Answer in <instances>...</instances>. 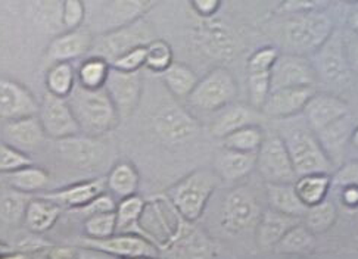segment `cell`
Here are the masks:
<instances>
[{
    "mask_svg": "<svg viewBox=\"0 0 358 259\" xmlns=\"http://www.w3.org/2000/svg\"><path fill=\"white\" fill-rule=\"evenodd\" d=\"M220 5L222 3L218 0H195V2H192V8L203 18H211L220 9Z\"/></svg>",
    "mask_w": 358,
    "mask_h": 259,
    "instance_id": "obj_50",
    "label": "cell"
},
{
    "mask_svg": "<svg viewBox=\"0 0 358 259\" xmlns=\"http://www.w3.org/2000/svg\"><path fill=\"white\" fill-rule=\"evenodd\" d=\"M257 168L267 184H295L298 175L279 133H268L257 152Z\"/></svg>",
    "mask_w": 358,
    "mask_h": 259,
    "instance_id": "obj_6",
    "label": "cell"
},
{
    "mask_svg": "<svg viewBox=\"0 0 358 259\" xmlns=\"http://www.w3.org/2000/svg\"><path fill=\"white\" fill-rule=\"evenodd\" d=\"M218 180V174L211 170L192 171L169 190L173 207L186 221H196L213 196Z\"/></svg>",
    "mask_w": 358,
    "mask_h": 259,
    "instance_id": "obj_4",
    "label": "cell"
},
{
    "mask_svg": "<svg viewBox=\"0 0 358 259\" xmlns=\"http://www.w3.org/2000/svg\"><path fill=\"white\" fill-rule=\"evenodd\" d=\"M317 93L314 87L280 89L270 91L263 106V114L274 119H291L304 112L310 99Z\"/></svg>",
    "mask_w": 358,
    "mask_h": 259,
    "instance_id": "obj_14",
    "label": "cell"
},
{
    "mask_svg": "<svg viewBox=\"0 0 358 259\" xmlns=\"http://www.w3.org/2000/svg\"><path fill=\"white\" fill-rule=\"evenodd\" d=\"M315 75L327 84L345 83L350 73L347 59V45L339 31H334L327 42L314 53L311 61Z\"/></svg>",
    "mask_w": 358,
    "mask_h": 259,
    "instance_id": "obj_7",
    "label": "cell"
},
{
    "mask_svg": "<svg viewBox=\"0 0 358 259\" xmlns=\"http://www.w3.org/2000/svg\"><path fill=\"white\" fill-rule=\"evenodd\" d=\"M66 101L73 109L80 130L87 135L105 134L118 124V112L105 89L87 90L76 86Z\"/></svg>",
    "mask_w": 358,
    "mask_h": 259,
    "instance_id": "obj_3",
    "label": "cell"
},
{
    "mask_svg": "<svg viewBox=\"0 0 358 259\" xmlns=\"http://www.w3.org/2000/svg\"><path fill=\"white\" fill-rule=\"evenodd\" d=\"M304 216L307 230H310L311 233H322V231L334 225L336 220V207L334 205V202L326 199L319 205L308 208Z\"/></svg>",
    "mask_w": 358,
    "mask_h": 259,
    "instance_id": "obj_36",
    "label": "cell"
},
{
    "mask_svg": "<svg viewBox=\"0 0 358 259\" xmlns=\"http://www.w3.org/2000/svg\"><path fill=\"white\" fill-rule=\"evenodd\" d=\"M295 192L307 209L326 200L329 188L332 186V175L313 174L299 177L295 182Z\"/></svg>",
    "mask_w": 358,
    "mask_h": 259,
    "instance_id": "obj_28",
    "label": "cell"
},
{
    "mask_svg": "<svg viewBox=\"0 0 358 259\" xmlns=\"http://www.w3.org/2000/svg\"><path fill=\"white\" fill-rule=\"evenodd\" d=\"M320 2H308V0H286L278 8V13H289V15H298V13H307L313 10H320Z\"/></svg>",
    "mask_w": 358,
    "mask_h": 259,
    "instance_id": "obj_49",
    "label": "cell"
},
{
    "mask_svg": "<svg viewBox=\"0 0 358 259\" xmlns=\"http://www.w3.org/2000/svg\"><path fill=\"white\" fill-rule=\"evenodd\" d=\"M30 165H33V161L29 155L17 151L6 143H0V172L10 174Z\"/></svg>",
    "mask_w": 358,
    "mask_h": 259,
    "instance_id": "obj_44",
    "label": "cell"
},
{
    "mask_svg": "<svg viewBox=\"0 0 358 259\" xmlns=\"http://www.w3.org/2000/svg\"><path fill=\"white\" fill-rule=\"evenodd\" d=\"M238 96V83L233 74L223 66L214 68L198 81L190 93L189 102L202 111H222L230 106Z\"/></svg>",
    "mask_w": 358,
    "mask_h": 259,
    "instance_id": "obj_5",
    "label": "cell"
},
{
    "mask_svg": "<svg viewBox=\"0 0 358 259\" xmlns=\"http://www.w3.org/2000/svg\"><path fill=\"white\" fill-rule=\"evenodd\" d=\"M34 18L48 31H59L62 25V2L41 0L34 3Z\"/></svg>",
    "mask_w": 358,
    "mask_h": 259,
    "instance_id": "obj_38",
    "label": "cell"
},
{
    "mask_svg": "<svg viewBox=\"0 0 358 259\" xmlns=\"http://www.w3.org/2000/svg\"><path fill=\"white\" fill-rule=\"evenodd\" d=\"M352 131H354V126H352L351 117L347 115L345 118L336 121L335 124L329 126L327 128L319 133H315V138H317V140L320 142L329 161L334 163L335 170L342 165L343 154H345V147L351 140Z\"/></svg>",
    "mask_w": 358,
    "mask_h": 259,
    "instance_id": "obj_21",
    "label": "cell"
},
{
    "mask_svg": "<svg viewBox=\"0 0 358 259\" xmlns=\"http://www.w3.org/2000/svg\"><path fill=\"white\" fill-rule=\"evenodd\" d=\"M154 5L155 2H150V0H113L105 5L102 21L99 24L101 30L111 33L141 21Z\"/></svg>",
    "mask_w": 358,
    "mask_h": 259,
    "instance_id": "obj_17",
    "label": "cell"
},
{
    "mask_svg": "<svg viewBox=\"0 0 358 259\" xmlns=\"http://www.w3.org/2000/svg\"><path fill=\"white\" fill-rule=\"evenodd\" d=\"M347 45V59H348V65L350 70L358 73V36H355V38H352L350 43Z\"/></svg>",
    "mask_w": 358,
    "mask_h": 259,
    "instance_id": "obj_51",
    "label": "cell"
},
{
    "mask_svg": "<svg viewBox=\"0 0 358 259\" xmlns=\"http://www.w3.org/2000/svg\"><path fill=\"white\" fill-rule=\"evenodd\" d=\"M351 142H352L355 146H358V128H354L352 135H351Z\"/></svg>",
    "mask_w": 358,
    "mask_h": 259,
    "instance_id": "obj_55",
    "label": "cell"
},
{
    "mask_svg": "<svg viewBox=\"0 0 358 259\" xmlns=\"http://www.w3.org/2000/svg\"><path fill=\"white\" fill-rule=\"evenodd\" d=\"M248 126H255V112L251 108L231 103L224 108L211 127V133L218 139H226L227 135Z\"/></svg>",
    "mask_w": 358,
    "mask_h": 259,
    "instance_id": "obj_24",
    "label": "cell"
},
{
    "mask_svg": "<svg viewBox=\"0 0 358 259\" xmlns=\"http://www.w3.org/2000/svg\"><path fill=\"white\" fill-rule=\"evenodd\" d=\"M145 212V200L141 196H130L121 199L115 209L117 216V230H124L133 225L142 214Z\"/></svg>",
    "mask_w": 358,
    "mask_h": 259,
    "instance_id": "obj_41",
    "label": "cell"
},
{
    "mask_svg": "<svg viewBox=\"0 0 358 259\" xmlns=\"http://www.w3.org/2000/svg\"><path fill=\"white\" fill-rule=\"evenodd\" d=\"M45 135L38 117L9 121L3 127V143L22 154L36 151L43 143Z\"/></svg>",
    "mask_w": 358,
    "mask_h": 259,
    "instance_id": "obj_19",
    "label": "cell"
},
{
    "mask_svg": "<svg viewBox=\"0 0 358 259\" xmlns=\"http://www.w3.org/2000/svg\"><path fill=\"white\" fill-rule=\"evenodd\" d=\"M150 71L165 73L173 65V50L164 40H154L146 46V64Z\"/></svg>",
    "mask_w": 358,
    "mask_h": 259,
    "instance_id": "obj_40",
    "label": "cell"
},
{
    "mask_svg": "<svg viewBox=\"0 0 358 259\" xmlns=\"http://www.w3.org/2000/svg\"><path fill=\"white\" fill-rule=\"evenodd\" d=\"M139 172L129 162H121L115 165L106 177V187L114 196L126 199L134 196L139 187Z\"/></svg>",
    "mask_w": 358,
    "mask_h": 259,
    "instance_id": "obj_30",
    "label": "cell"
},
{
    "mask_svg": "<svg viewBox=\"0 0 358 259\" xmlns=\"http://www.w3.org/2000/svg\"><path fill=\"white\" fill-rule=\"evenodd\" d=\"M261 211L257 196L248 187H236L230 190L223 203V225L236 233L255 221H259Z\"/></svg>",
    "mask_w": 358,
    "mask_h": 259,
    "instance_id": "obj_11",
    "label": "cell"
},
{
    "mask_svg": "<svg viewBox=\"0 0 358 259\" xmlns=\"http://www.w3.org/2000/svg\"><path fill=\"white\" fill-rule=\"evenodd\" d=\"M38 119L45 134L57 140L73 138L81 131L68 101L48 91L40 103Z\"/></svg>",
    "mask_w": 358,
    "mask_h": 259,
    "instance_id": "obj_8",
    "label": "cell"
},
{
    "mask_svg": "<svg viewBox=\"0 0 358 259\" xmlns=\"http://www.w3.org/2000/svg\"><path fill=\"white\" fill-rule=\"evenodd\" d=\"M266 139V133L259 126H248L223 139L226 151L241 154H257Z\"/></svg>",
    "mask_w": 358,
    "mask_h": 259,
    "instance_id": "obj_33",
    "label": "cell"
},
{
    "mask_svg": "<svg viewBox=\"0 0 358 259\" xmlns=\"http://www.w3.org/2000/svg\"><path fill=\"white\" fill-rule=\"evenodd\" d=\"M117 203L114 202V198L109 193H102L96 199H93L87 207L83 208V212L87 215H98V214H106V212H115Z\"/></svg>",
    "mask_w": 358,
    "mask_h": 259,
    "instance_id": "obj_48",
    "label": "cell"
},
{
    "mask_svg": "<svg viewBox=\"0 0 358 259\" xmlns=\"http://www.w3.org/2000/svg\"><path fill=\"white\" fill-rule=\"evenodd\" d=\"M40 105L31 93L15 81L0 80V118L15 121L37 117Z\"/></svg>",
    "mask_w": 358,
    "mask_h": 259,
    "instance_id": "obj_16",
    "label": "cell"
},
{
    "mask_svg": "<svg viewBox=\"0 0 358 259\" xmlns=\"http://www.w3.org/2000/svg\"><path fill=\"white\" fill-rule=\"evenodd\" d=\"M317 78L313 64L306 57L292 53H279L270 74L271 91L280 89L313 87Z\"/></svg>",
    "mask_w": 358,
    "mask_h": 259,
    "instance_id": "obj_10",
    "label": "cell"
},
{
    "mask_svg": "<svg viewBox=\"0 0 358 259\" xmlns=\"http://www.w3.org/2000/svg\"><path fill=\"white\" fill-rule=\"evenodd\" d=\"M266 187L270 209L295 218L306 215L307 208L299 200L294 184H267Z\"/></svg>",
    "mask_w": 358,
    "mask_h": 259,
    "instance_id": "obj_27",
    "label": "cell"
},
{
    "mask_svg": "<svg viewBox=\"0 0 358 259\" xmlns=\"http://www.w3.org/2000/svg\"><path fill=\"white\" fill-rule=\"evenodd\" d=\"M278 131L291 156L294 170L299 177L327 174L335 171L334 163L326 156L320 142L306 122H289Z\"/></svg>",
    "mask_w": 358,
    "mask_h": 259,
    "instance_id": "obj_1",
    "label": "cell"
},
{
    "mask_svg": "<svg viewBox=\"0 0 358 259\" xmlns=\"http://www.w3.org/2000/svg\"><path fill=\"white\" fill-rule=\"evenodd\" d=\"M257 168V154L226 151L217 161L218 177L227 182H239Z\"/></svg>",
    "mask_w": 358,
    "mask_h": 259,
    "instance_id": "obj_26",
    "label": "cell"
},
{
    "mask_svg": "<svg viewBox=\"0 0 358 259\" xmlns=\"http://www.w3.org/2000/svg\"><path fill=\"white\" fill-rule=\"evenodd\" d=\"M85 5L80 0H65L62 2V25L66 31L78 30L85 20Z\"/></svg>",
    "mask_w": 358,
    "mask_h": 259,
    "instance_id": "obj_46",
    "label": "cell"
},
{
    "mask_svg": "<svg viewBox=\"0 0 358 259\" xmlns=\"http://www.w3.org/2000/svg\"><path fill=\"white\" fill-rule=\"evenodd\" d=\"M77 74L71 62L55 64L46 75L48 93L62 99H68L76 89Z\"/></svg>",
    "mask_w": 358,
    "mask_h": 259,
    "instance_id": "obj_32",
    "label": "cell"
},
{
    "mask_svg": "<svg viewBox=\"0 0 358 259\" xmlns=\"http://www.w3.org/2000/svg\"><path fill=\"white\" fill-rule=\"evenodd\" d=\"M89 246L99 249L108 253L118 255L122 258H130V259H137V258H155L157 251L155 248L146 242L142 237H136V236H121V237H109L105 240H87L86 242Z\"/></svg>",
    "mask_w": 358,
    "mask_h": 259,
    "instance_id": "obj_23",
    "label": "cell"
},
{
    "mask_svg": "<svg viewBox=\"0 0 358 259\" xmlns=\"http://www.w3.org/2000/svg\"><path fill=\"white\" fill-rule=\"evenodd\" d=\"M152 42V30L141 20L124 29L102 34L99 42L96 43V50L99 53V58L114 62L121 54L137 47H145Z\"/></svg>",
    "mask_w": 358,
    "mask_h": 259,
    "instance_id": "obj_9",
    "label": "cell"
},
{
    "mask_svg": "<svg viewBox=\"0 0 358 259\" xmlns=\"http://www.w3.org/2000/svg\"><path fill=\"white\" fill-rule=\"evenodd\" d=\"M313 244V233L307 227L295 225L283 236V239L276 244L280 252H301L308 249Z\"/></svg>",
    "mask_w": 358,
    "mask_h": 259,
    "instance_id": "obj_43",
    "label": "cell"
},
{
    "mask_svg": "<svg viewBox=\"0 0 358 259\" xmlns=\"http://www.w3.org/2000/svg\"><path fill=\"white\" fill-rule=\"evenodd\" d=\"M85 230L87 236L93 240L109 239L117 230L115 212H106L89 216V220L85 224Z\"/></svg>",
    "mask_w": 358,
    "mask_h": 259,
    "instance_id": "obj_42",
    "label": "cell"
},
{
    "mask_svg": "<svg viewBox=\"0 0 358 259\" xmlns=\"http://www.w3.org/2000/svg\"><path fill=\"white\" fill-rule=\"evenodd\" d=\"M343 203L348 207H358V187H347L342 188L341 195Z\"/></svg>",
    "mask_w": 358,
    "mask_h": 259,
    "instance_id": "obj_52",
    "label": "cell"
},
{
    "mask_svg": "<svg viewBox=\"0 0 358 259\" xmlns=\"http://www.w3.org/2000/svg\"><path fill=\"white\" fill-rule=\"evenodd\" d=\"M154 126L159 138L177 145L187 142L198 133L196 119L178 105H164L154 118Z\"/></svg>",
    "mask_w": 358,
    "mask_h": 259,
    "instance_id": "obj_12",
    "label": "cell"
},
{
    "mask_svg": "<svg viewBox=\"0 0 358 259\" xmlns=\"http://www.w3.org/2000/svg\"><path fill=\"white\" fill-rule=\"evenodd\" d=\"M93 47L92 34L86 30H74L59 34L50 43L48 57L55 64L70 62L71 59L80 58Z\"/></svg>",
    "mask_w": 358,
    "mask_h": 259,
    "instance_id": "obj_22",
    "label": "cell"
},
{
    "mask_svg": "<svg viewBox=\"0 0 358 259\" xmlns=\"http://www.w3.org/2000/svg\"><path fill=\"white\" fill-rule=\"evenodd\" d=\"M30 200L31 199L25 193L15 192V190L3 195L0 198V218L9 224L21 221L22 216H25Z\"/></svg>",
    "mask_w": 358,
    "mask_h": 259,
    "instance_id": "obj_37",
    "label": "cell"
},
{
    "mask_svg": "<svg viewBox=\"0 0 358 259\" xmlns=\"http://www.w3.org/2000/svg\"><path fill=\"white\" fill-rule=\"evenodd\" d=\"M61 155L81 170H89L103 159L105 146L87 135H73V138L58 140Z\"/></svg>",
    "mask_w": 358,
    "mask_h": 259,
    "instance_id": "obj_18",
    "label": "cell"
},
{
    "mask_svg": "<svg viewBox=\"0 0 358 259\" xmlns=\"http://www.w3.org/2000/svg\"><path fill=\"white\" fill-rule=\"evenodd\" d=\"M50 259H73V251L65 248H57L50 252Z\"/></svg>",
    "mask_w": 358,
    "mask_h": 259,
    "instance_id": "obj_53",
    "label": "cell"
},
{
    "mask_svg": "<svg viewBox=\"0 0 358 259\" xmlns=\"http://www.w3.org/2000/svg\"><path fill=\"white\" fill-rule=\"evenodd\" d=\"M103 89L109 94V98H111L118 117L127 118L134 112V109L141 101V73H121L111 68V73L108 75Z\"/></svg>",
    "mask_w": 358,
    "mask_h": 259,
    "instance_id": "obj_13",
    "label": "cell"
},
{
    "mask_svg": "<svg viewBox=\"0 0 358 259\" xmlns=\"http://www.w3.org/2000/svg\"><path fill=\"white\" fill-rule=\"evenodd\" d=\"M145 64H146V46L137 47L121 54L120 58L111 62V68L121 73H141V68Z\"/></svg>",
    "mask_w": 358,
    "mask_h": 259,
    "instance_id": "obj_45",
    "label": "cell"
},
{
    "mask_svg": "<svg viewBox=\"0 0 358 259\" xmlns=\"http://www.w3.org/2000/svg\"><path fill=\"white\" fill-rule=\"evenodd\" d=\"M270 74L271 71L266 70H248V90H250V101L254 109H263L268 94L270 87Z\"/></svg>",
    "mask_w": 358,
    "mask_h": 259,
    "instance_id": "obj_39",
    "label": "cell"
},
{
    "mask_svg": "<svg viewBox=\"0 0 358 259\" xmlns=\"http://www.w3.org/2000/svg\"><path fill=\"white\" fill-rule=\"evenodd\" d=\"M109 73H111V64L108 61L99 57L89 58L81 62L77 71L78 86L87 90H101L105 87Z\"/></svg>",
    "mask_w": 358,
    "mask_h": 259,
    "instance_id": "obj_34",
    "label": "cell"
},
{
    "mask_svg": "<svg viewBox=\"0 0 358 259\" xmlns=\"http://www.w3.org/2000/svg\"><path fill=\"white\" fill-rule=\"evenodd\" d=\"M334 31V22L323 10L298 13L282 27V42L289 50L286 53L306 57L317 52Z\"/></svg>",
    "mask_w": 358,
    "mask_h": 259,
    "instance_id": "obj_2",
    "label": "cell"
},
{
    "mask_svg": "<svg viewBox=\"0 0 358 259\" xmlns=\"http://www.w3.org/2000/svg\"><path fill=\"white\" fill-rule=\"evenodd\" d=\"M348 25H350V29L355 33V36H358V9L352 10V12L350 13V17H348Z\"/></svg>",
    "mask_w": 358,
    "mask_h": 259,
    "instance_id": "obj_54",
    "label": "cell"
},
{
    "mask_svg": "<svg viewBox=\"0 0 358 259\" xmlns=\"http://www.w3.org/2000/svg\"><path fill=\"white\" fill-rule=\"evenodd\" d=\"M105 187H106V179L105 180L96 179V180H89L83 183H76L73 186L57 190V192L43 193L40 195V198L57 203L59 207L66 205L71 208L83 209L85 207H87L93 199L105 193Z\"/></svg>",
    "mask_w": 358,
    "mask_h": 259,
    "instance_id": "obj_20",
    "label": "cell"
},
{
    "mask_svg": "<svg viewBox=\"0 0 358 259\" xmlns=\"http://www.w3.org/2000/svg\"><path fill=\"white\" fill-rule=\"evenodd\" d=\"M332 184L341 188L358 187V162H350L336 168L332 175Z\"/></svg>",
    "mask_w": 358,
    "mask_h": 259,
    "instance_id": "obj_47",
    "label": "cell"
},
{
    "mask_svg": "<svg viewBox=\"0 0 358 259\" xmlns=\"http://www.w3.org/2000/svg\"><path fill=\"white\" fill-rule=\"evenodd\" d=\"M61 215V207L46 199H31L25 212V223L34 233L49 230Z\"/></svg>",
    "mask_w": 358,
    "mask_h": 259,
    "instance_id": "obj_29",
    "label": "cell"
},
{
    "mask_svg": "<svg viewBox=\"0 0 358 259\" xmlns=\"http://www.w3.org/2000/svg\"><path fill=\"white\" fill-rule=\"evenodd\" d=\"M302 114L306 115L307 124L315 134L350 115V108L345 101L334 94L315 93Z\"/></svg>",
    "mask_w": 358,
    "mask_h": 259,
    "instance_id": "obj_15",
    "label": "cell"
},
{
    "mask_svg": "<svg viewBox=\"0 0 358 259\" xmlns=\"http://www.w3.org/2000/svg\"><path fill=\"white\" fill-rule=\"evenodd\" d=\"M296 218L273 209L261 214L258 221V239L263 246H276L289 230L295 227Z\"/></svg>",
    "mask_w": 358,
    "mask_h": 259,
    "instance_id": "obj_25",
    "label": "cell"
},
{
    "mask_svg": "<svg viewBox=\"0 0 358 259\" xmlns=\"http://www.w3.org/2000/svg\"><path fill=\"white\" fill-rule=\"evenodd\" d=\"M162 80L167 89L177 98H189L198 84L196 74L185 64L173 62L167 71L162 73Z\"/></svg>",
    "mask_w": 358,
    "mask_h": 259,
    "instance_id": "obj_31",
    "label": "cell"
},
{
    "mask_svg": "<svg viewBox=\"0 0 358 259\" xmlns=\"http://www.w3.org/2000/svg\"><path fill=\"white\" fill-rule=\"evenodd\" d=\"M10 187L20 193H33L43 188L49 182V174L38 167L30 165L6 175Z\"/></svg>",
    "mask_w": 358,
    "mask_h": 259,
    "instance_id": "obj_35",
    "label": "cell"
}]
</instances>
